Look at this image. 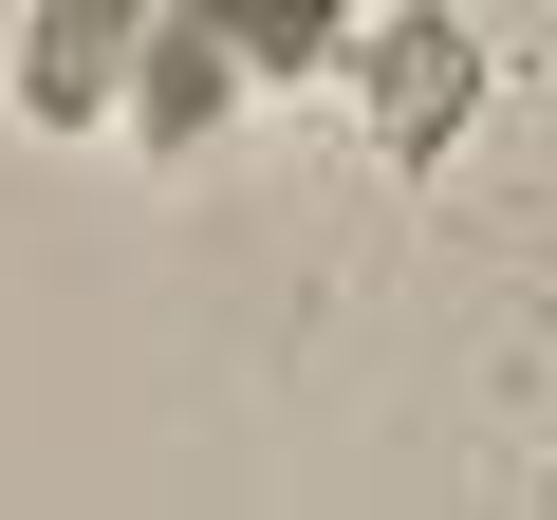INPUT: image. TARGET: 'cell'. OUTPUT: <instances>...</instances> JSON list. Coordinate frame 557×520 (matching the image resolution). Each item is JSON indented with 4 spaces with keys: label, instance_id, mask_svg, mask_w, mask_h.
<instances>
[{
    "label": "cell",
    "instance_id": "cell-1",
    "mask_svg": "<svg viewBox=\"0 0 557 520\" xmlns=\"http://www.w3.org/2000/svg\"><path fill=\"white\" fill-rule=\"evenodd\" d=\"M354 112L391 131V168H428L465 112H483V38L428 20V0H391V20H354Z\"/></svg>",
    "mask_w": 557,
    "mask_h": 520
},
{
    "label": "cell",
    "instance_id": "cell-2",
    "mask_svg": "<svg viewBox=\"0 0 557 520\" xmlns=\"http://www.w3.org/2000/svg\"><path fill=\"white\" fill-rule=\"evenodd\" d=\"M131 57H149V0H38L20 20V112L94 131V112H131Z\"/></svg>",
    "mask_w": 557,
    "mask_h": 520
},
{
    "label": "cell",
    "instance_id": "cell-3",
    "mask_svg": "<svg viewBox=\"0 0 557 520\" xmlns=\"http://www.w3.org/2000/svg\"><path fill=\"white\" fill-rule=\"evenodd\" d=\"M260 57L223 38V0H149V57H131V131L149 149H186V131H223V94H242Z\"/></svg>",
    "mask_w": 557,
    "mask_h": 520
},
{
    "label": "cell",
    "instance_id": "cell-4",
    "mask_svg": "<svg viewBox=\"0 0 557 520\" xmlns=\"http://www.w3.org/2000/svg\"><path fill=\"white\" fill-rule=\"evenodd\" d=\"M223 38L260 75H298V57H354V0H223Z\"/></svg>",
    "mask_w": 557,
    "mask_h": 520
}]
</instances>
